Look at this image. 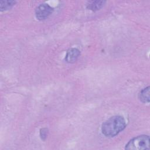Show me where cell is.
<instances>
[{
  "label": "cell",
  "mask_w": 150,
  "mask_h": 150,
  "mask_svg": "<svg viewBox=\"0 0 150 150\" xmlns=\"http://www.w3.org/2000/svg\"><path fill=\"white\" fill-rule=\"evenodd\" d=\"M125 127V119L122 116L114 115L103 124L101 131L105 137H113L122 131Z\"/></svg>",
  "instance_id": "cell-1"
},
{
  "label": "cell",
  "mask_w": 150,
  "mask_h": 150,
  "mask_svg": "<svg viewBox=\"0 0 150 150\" xmlns=\"http://www.w3.org/2000/svg\"><path fill=\"white\" fill-rule=\"evenodd\" d=\"M149 137L141 135L131 139L125 145L127 150H143L149 149Z\"/></svg>",
  "instance_id": "cell-2"
},
{
  "label": "cell",
  "mask_w": 150,
  "mask_h": 150,
  "mask_svg": "<svg viewBox=\"0 0 150 150\" xmlns=\"http://www.w3.org/2000/svg\"><path fill=\"white\" fill-rule=\"evenodd\" d=\"M53 8L49 5L42 4L39 5L35 9V15L38 19L40 21L47 18L53 12Z\"/></svg>",
  "instance_id": "cell-3"
},
{
  "label": "cell",
  "mask_w": 150,
  "mask_h": 150,
  "mask_svg": "<svg viewBox=\"0 0 150 150\" xmlns=\"http://www.w3.org/2000/svg\"><path fill=\"white\" fill-rule=\"evenodd\" d=\"M80 54V51L76 48H71L67 50L65 60L67 62L72 63L76 62Z\"/></svg>",
  "instance_id": "cell-4"
},
{
  "label": "cell",
  "mask_w": 150,
  "mask_h": 150,
  "mask_svg": "<svg viewBox=\"0 0 150 150\" xmlns=\"http://www.w3.org/2000/svg\"><path fill=\"white\" fill-rule=\"evenodd\" d=\"M105 3L104 1H89L87 5V8L93 11H98L101 9Z\"/></svg>",
  "instance_id": "cell-5"
},
{
  "label": "cell",
  "mask_w": 150,
  "mask_h": 150,
  "mask_svg": "<svg viewBox=\"0 0 150 150\" xmlns=\"http://www.w3.org/2000/svg\"><path fill=\"white\" fill-rule=\"evenodd\" d=\"M149 86L142 89L139 94V100L144 103H148L149 102V94H150Z\"/></svg>",
  "instance_id": "cell-6"
},
{
  "label": "cell",
  "mask_w": 150,
  "mask_h": 150,
  "mask_svg": "<svg viewBox=\"0 0 150 150\" xmlns=\"http://www.w3.org/2000/svg\"><path fill=\"white\" fill-rule=\"evenodd\" d=\"M16 3L15 1H1L0 9L1 11L8 10L11 9Z\"/></svg>",
  "instance_id": "cell-7"
}]
</instances>
